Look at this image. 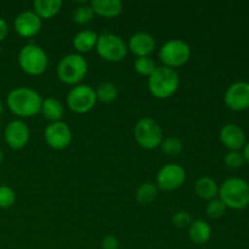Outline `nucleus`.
<instances>
[{
	"label": "nucleus",
	"instance_id": "1",
	"mask_svg": "<svg viewBox=\"0 0 249 249\" xmlns=\"http://www.w3.org/2000/svg\"><path fill=\"white\" fill-rule=\"evenodd\" d=\"M43 99L34 89L19 87L7 94L6 104L10 111L21 118H29L40 112Z\"/></svg>",
	"mask_w": 249,
	"mask_h": 249
},
{
	"label": "nucleus",
	"instance_id": "11",
	"mask_svg": "<svg viewBox=\"0 0 249 249\" xmlns=\"http://www.w3.org/2000/svg\"><path fill=\"white\" fill-rule=\"evenodd\" d=\"M44 139L53 150H65L72 142V130L65 122H53L44 130Z\"/></svg>",
	"mask_w": 249,
	"mask_h": 249
},
{
	"label": "nucleus",
	"instance_id": "33",
	"mask_svg": "<svg viewBox=\"0 0 249 249\" xmlns=\"http://www.w3.org/2000/svg\"><path fill=\"white\" fill-rule=\"evenodd\" d=\"M7 33H9V24H7L6 19L0 17V43L6 38Z\"/></svg>",
	"mask_w": 249,
	"mask_h": 249
},
{
	"label": "nucleus",
	"instance_id": "24",
	"mask_svg": "<svg viewBox=\"0 0 249 249\" xmlns=\"http://www.w3.org/2000/svg\"><path fill=\"white\" fill-rule=\"evenodd\" d=\"M95 92H96L97 100L104 104H111L118 97V88L111 82L101 83L96 88Z\"/></svg>",
	"mask_w": 249,
	"mask_h": 249
},
{
	"label": "nucleus",
	"instance_id": "21",
	"mask_svg": "<svg viewBox=\"0 0 249 249\" xmlns=\"http://www.w3.org/2000/svg\"><path fill=\"white\" fill-rule=\"evenodd\" d=\"M97 39H99V34L85 29L75 34L73 38V46L78 53H89L92 49L96 48Z\"/></svg>",
	"mask_w": 249,
	"mask_h": 249
},
{
	"label": "nucleus",
	"instance_id": "14",
	"mask_svg": "<svg viewBox=\"0 0 249 249\" xmlns=\"http://www.w3.org/2000/svg\"><path fill=\"white\" fill-rule=\"evenodd\" d=\"M41 27H43L41 18L33 10L19 12L14 21L15 31L22 38H32L36 36L40 32Z\"/></svg>",
	"mask_w": 249,
	"mask_h": 249
},
{
	"label": "nucleus",
	"instance_id": "37",
	"mask_svg": "<svg viewBox=\"0 0 249 249\" xmlns=\"http://www.w3.org/2000/svg\"><path fill=\"white\" fill-rule=\"evenodd\" d=\"M1 53H2V48H1V45H0V55H1Z\"/></svg>",
	"mask_w": 249,
	"mask_h": 249
},
{
	"label": "nucleus",
	"instance_id": "15",
	"mask_svg": "<svg viewBox=\"0 0 249 249\" xmlns=\"http://www.w3.org/2000/svg\"><path fill=\"white\" fill-rule=\"evenodd\" d=\"M220 141L230 151H240L246 145V134L235 123L225 124L220 129Z\"/></svg>",
	"mask_w": 249,
	"mask_h": 249
},
{
	"label": "nucleus",
	"instance_id": "10",
	"mask_svg": "<svg viewBox=\"0 0 249 249\" xmlns=\"http://www.w3.org/2000/svg\"><path fill=\"white\" fill-rule=\"evenodd\" d=\"M186 180V172L181 165L177 163H169L163 165L158 172L156 181L158 189L163 191H174L181 187Z\"/></svg>",
	"mask_w": 249,
	"mask_h": 249
},
{
	"label": "nucleus",
	"instance_id": "4",
	"mask_svg": "<svg viewBox=\"0 0 249 249\" xmlns=\"http://www.w3.org/2000/svg\"><path fill=\"white\" fill-rule=\"evenodd\" d=\"M17 60L21 70L29 75L43 74L49 65V57L45 50L38 44L33 43L22 46Z\"/></svg>",
	"mask_w": 249,
	"mask_h": 249
},
{
	"label": "nucleus",
	"instance_id": "8",
	"mask_svg": "<svg viewBox=\"0 0 249 249\" xmlns=\"http://www.w3.org/2000/svg\"><path fill=\"white\" fill-rule=\"evenodd\" d=\"M97 55L108 62H121L128 53V45L119 36L113 33L100 34L96 43Z\"/></svg>",
	"mask_w": 249,
	"mask_h": 249
},
{
	"label": "nucleus",
	"instance_id": "31",
	"mask_svg": "<svg viewBox=\"0 0 249 249\" xmlns=\"http://www.w3.org/2000/svg\"><path fill=\"white\" fill-rule=\"evenodd\" d=\"M172 221H173V224H174V225L179 229L189 228L190 224L192 223V216L189 212L179 211V212H177L174 215H173Z\"/></svg>",
	"mask_w": 249,
	"mask_h": 249
},
{
	"label": "nucleus",
	"instance_id": "2",
	"mask_svg": "<svg viewBox=\"0 0 249 249\" xmlns=\"http://www.w3.org/2000/svg\"><path fill=\"white\" fill-rule=\"evenodd\" d=\"M147 87L151 94L157 99H169L179 89L180 77L173 68L160 66L148 77Z\"/></svg>",
	"mask_w": 249,
	"mask_h": 249
},
{
	"label": "nucleus",
	"instance_id": "3",
	"mask_svg": "<svg viewBox=\"0 0 249 249\" xmlns=\"http://www.w3.org/2000/svg\"><path fill=\"white\" fill-rule=\"evenodd\" d=\"M218 196L226 208L243 209L249 206V184L241 178H229L219 186Z\"/></svg>",
	"mask_w": 249,
	"mask_h": 249
},
{
	"label": "nucleus",
	"instance_id": "32",
	"mask_svg": "<svg viewBox=\"0 0 249 249\" xmlns=\"http://www.w3.org/2000/svg\"><path fill=\"white\" fill-rule=\"evenodd\" d=\"M119 248V241L116 236L107 235L106 237L102 240V249H118Z\"/></svg>",
	"mask_w": 249,
	"mask_h": 249
},
{
	"label": "nucleus",
	"instance_id": "36",
	"mask_svg": "<svg viewBox=\"0 0 249 249\" xmlns=\"http://www.w3.org/2000/svg\"><path fill=\"white\" fill-rule=\"evenodd\" d=\"M2 157H4V155H2V150L0 148V164H1V162H2Z\"/></svg>",
	"mask_w": 249,
	"mask_h": 249
},
{
	"label": "nucleus",
	"instance_id": "25",
	"mask_svg": "<svg viewBox=\"0 0 249 249\" xmlns=\"http://www.w3.org/2000/svg\"><path fill=\"white\" fill-rule=\"evenodd\" d=\"M134 68L139 74L148 78L157 68V66L151 56H143V57H136L135 62H134Z\"/></svg>",
	"mask_w": 249,
	"mask_h": 249
},
{
	"label": "nucleus",
	"instance_id": "34",
	"mask_svg": "<svg viewBox=\"0 0 249 249\" xmlns=\"http://www.w3.org/2000/svg\"><path fill=\"white\" fill-rule=\"evenodd\" d=\"M243 157H245V160H247L249 163V142L246 143L245 146H243Z\"/></svg>",
	"mask_w": 249,
	"mask_h": 249
},
{
	"label": "nucleus",
	"instance_id": "26",
	"mask_svg": "<svg viewBox=\"0 0 249 249\" xmlns=\"http://www.w3.org/2000/svg\"><path fill=\"white\" fill-rule=\"evenodd\" d=\"M95 14L92 7L89 5H80V6L75 7V10L73 11V21L78 24H87L89 22L92 21Z\"/></svg>",
	"mask_w": 249,
	"mask_h": 249
},
{
	"label": "nucleus",
	"instance_id": "23",
	"mask_svg": "<svg viewBox=\"0 0 249 249\" xmlns=\"http://www.w3.org/2000/svg\"><path fill=\"white\" fill-rule=\"evenodd\" d=\"M158 187L153 182H143L136 190V201L141 204H150L157 198Z\"/></svg>",
	"mask_w": 249,
	"mask_h": 249
},
{
	"label": "nucleus",
	"instance_id": "6",
	"mask_svg": "<svg viewBox=\"0 0 249 249\" xmlns=\"http://www.w3.org/2000/svg\"><path fill=\"white\" fill-rule=\"evenodd\" d=\"M158 56L163 66L175 70L189 62L191 57V48L181 39H172L160 46Z\"/></svg>",
	"mask_w": 249,
	"mask_h": 249
},
{
	"label": "nucleus",
	"instance_id": "17",
	"mask_svg": "<svg viewBox=\"0 0 249 249\" xmlns=\"http://www.w3.org/2000/svg\"><path fill=\"white\" fill-rule=\"evenodd\" d=\"M187 229H189L187 231L189 238L196 245H206L212 238V228L206 220H202V219L192 220Z\"/></svg>",
	"mask_w": 249,
	"mask_h": 249
},
{
	"label": "nucleus",
	"instance_id": "9",
	"mask_svg": "<svg viewBox=\"0 0 249 249\" xmlns=\"http://www.w3.org/2000/svg\"><path fill=\"white\" fill-rule=\"evenodd\" d=\"M97 102L94 88L88 84L74 85L67 95V106L75 113H88L95 107Z\"/></svg>",
	"mask_w": 249,
	"mask_h": 249
},
{
	"label": "nucleus",
	"instance_id": "18",
	"mask_svg": "<svg viewBox=\"0 0 249 249\" xmlns=\"http://www.w3.org/2000/svg\"><path fill=\"white\" fill-rule=\"evenodd\" d=\"M90 6L94 10L95 15L112 18L121 15L123 10V2L121 0H92Z\"/></svg>",
	"mask_w": 249,
	"mask_h": 249
},
{
	"label": "nucleus",
	"instance_id": "20",
	"mask_svg": "<svg viewBox=\"0 0 249 249\" xmlns=\"http://www.w3.org/2000/svg\"><path fill=\"white\" fill-rule=\"evenodd\" d=\"M195 191L199 198L211 201L219 195V185L213 178L202 177L195 184Z\"/></svg>",
	"mask_w": 249,
	"mask_h": 249
},
{
	"label": "nucleus",
	"instance_id": "30",
	"mask_svg": "<svg viewBox=\"0 0 249 249\" xmlns=\"http://www.w3.org/2000/svg\"><path fill=\"white\" fill-rule=\"evenodd\" d=\"M245 157L243 153L240 151H230L228 155L224 157V163L230 169H240L245 164Z\"/></svg>",
	"mask_w": 249,
	"mask_h": 249
},
{
	"label": "nucleus",
	"instance_id": "27",
	"mask_svg": "<svg viewBox=\"0 0 249 249\" xmlns=\"http://www.w3.org/2000/svg\"><path fill=\"white\" fill-rule=\"evenodd\" d=\"M160 150L168 156H177L179 155L180 152L184 148V143L180 140L179 138H175V136H172V138H167L162 141L160 143Z\"/></svg>",
	"mask_w": 249,
	"mask_h": 249
},
{
	"label": "nucleus",
	"instance_id": "13",
	"mask_svg": "<svg viewBox=\"0 0 249 249\" xmlns=\"http://www.w3.org/2000/svg\"><path fill=\"white\" fill-rule=\"evenodd\" d=\"M224 101L233 111H245L249 108V83L236 82L228 88Z\"/></svg>",
	"mask_w": 249,
	"mask_h": 249
},
{
	"label": "nucleus",
	"instance_id": "35",
	"mask_svg": "<svg viewBox=\"0 0 249 249\" xmlns=\"http://www.w3.org/2000/svg\"><path fill=\"white\" fill-rule=\"evenodd\" d=\"M2 112H4V105H2L1 100H0V116L2 114Z\"/></svg>",
	"mask_w": 249,
	"mask_h": 249
},
{
	"label": "nucleus",
	"instance_id": "28",
	"mask_svg": "<svg viewBox=\"0 0 249 249\" xmlns=\"http://www.w3.org/2000/svg\"><path fill=\"white\" fill-rule=\"evenodd\" d=\"M16 202V194L14 190L7 185L0 186V208L7 209L12 207Z\"/></svg>",
	"mask_w": 249,
	"mask_h": 249
},
{
	"label": "nucleus",
	"instance_id": "12",
	"mask_svg": "<svg viewBox=\"0 0 249 249\" xmlns=\"http://www.w3.org/2000/svg\"><path fill=\"white\" fill-rule=\"evenodd\" d=\"M29 138H31V131L28 125L21 119L11 121L4 130L5 142L12 150H22L26 147Z\"/></svg>",
	"mask_w": 249,
	"mask_h": 249
},
{
	"label": "nucleus",
	"instance_id": "22",
	"mask_svg": "<svg viewBox=\"0 0 249 249\" xmlns=\"http://www.w3.org/2000/svg\"><path fill=\"white\" fill-rule=\"evenodd\" d=\"M61 7H62L61 0H34L33 1V11L41 19L53 18L60 12Z\"/></svg>",
	"mask_w": 249,
	"mask_h": 249
},
{
	"label": "nucleus",
	"instance_id": "7",
	"mask_svg": "<svg viewBox=\"0 0 249 249\" xmlns=\"http://www.w3.org/2000/svg\"><path fill=\"white\" fill-rule=\"evenodd\" d=\"M134 136L136 142L145 150H155L163 141V131L160 124L150 117H142L136 122Z\"/></svg>",
	"mask_w": 249,
	"mask_h": 249
},
{
	"label": "nucleus",
	"instance_id": "5",
	"mask_svg": "<svg viewBox=\"0 0 249 249\" xmlns=\"http://www.w3.org/2000/svg\"><path fill=\"white\" fill-rule=\"evenodd\" d=\"M87 60L80 53H68L63 56L57 66V77L65 84L78 85L88 73Z\"/></svg>",
	"mask_w": 249,
	"mask_h": 249
},
{
	"label": "nucleus",
	"instance_id": "19",
	"mask_svg": "<svg viewBox=\"0 0 249 249\" xmlns=\"http://www.w3.org/2000/svg\"><path fill=\"white\" fill-rule=\"evenodd\" d=\"M40 112L44 118L50 121V123H53V122L61 121L63 113H65V106L60 100L55 99V97H46L41 102Z\"/></svg>",
	"mask_w": 249,
	"mask_h": 249
},
{
	"label": "nucleus",
	"instance_id": "16",
	"mask_svg": "<svg viewBox=\"0 0 249 249\" xmlns=\"http://www.w3.org/2000/svg\"><path fill=\"white\" fill-rule=\"evenodd\" d=\"M128 50L133 53L136 57L151 56L156 49V40L151 34L146 32H138L130 36L128 41Z\"/></svg>",
	"mask_w": 249,
	"mask_h": 249
},
{
	"label": "nucleus",
	"instance_id": "29",
	"mask_svg": "<svg viewBox=\"0 0 249 249\" xmlns=\"http://www.w3.org/2000/svg\"><path fill=\"white\" fill-rule=\"evenodd\" d=\"M225 204H224L219 198H214L208 201V204H207L206 207L207 214H208V216H211V218L213 219L221 218V216L225 214Z\"/></svg>",
	"mask_w": 249,
	"mask_h": 249
}]
</instances>
